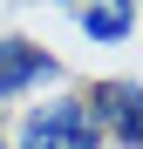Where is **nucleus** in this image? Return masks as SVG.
Segmentation results:
<instances>
[{"mask_svg": "<svg viewBox=\"0 0 143 149\" xmlns=\"http://www.w3.org/2000/svg\"><path fill=\"white\" fill-rule=\"evenodd\" d=\"M41 81H55V54H41L34 41H0V102H20Z\"/></svg>", "mask_w": 143, "mask_h": 149, "instance_id": "nucleus-3", "label": "nucleus"}, {"mask_svg": "<svg viewBox=\"0 0 143 149\" xmlns=\"http://www.w3.org/2000/svg\"><path fill=\"white\" fill-rule=\"evenodd\" d=\"M75 27H82L89 41H123V34L136 27V7H82Z\"/></svg>", "mask_w": 143, "mask_h": 149, "instance_id": "nucleus-4", "label": "nucleus"}, {"mask_svg": "<svg viewBox=\"0 0 143 149\" xmlns=\"http://www.w3.org/2000/svg\"><path fill=\"white\" fill-rule=\"evenodd\" d=\"M14 149H102V129H95V115L82 95H55V102H41L20 115V136Z\"/></svg>", "mask_w": 143, "mask_h": 149, "instance_id": "nucleus-1", "label": "nucleus"}, {"mask_svg": "<svg viewBox=\"0 0 143 149\" xmlns=\"http://www.w3.org/2000/svg\"><path fill=\"white\" fill-rule=\"evenodd\" d=\"M82 102L102 136H116L123 149H143V81H95V95Z\"/></svg>", "mask_w": 143, "mask_h": 149, "instance_id": "nucleus-2", "label": "nucleus"}]
</instances>
